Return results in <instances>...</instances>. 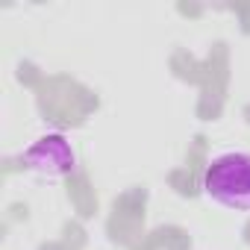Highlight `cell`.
<instances>
[{
	"instance_id": "1",
	"label": "cell",
	"mask_w": 250,
	"mask_h": 250,
	"mask_svg": "<svg viewBox=\"0 0 250 250\" xmlns=\"http://www.w3.org/2000/svg\"><path fill=\"white\" fill-rule=\"evenodd\" d=\"M203 191L235 212H250V153H221L203 171Z\"/></svg>"
},
{
	"instance_id": "2",
	"label": "cell",
	"mask_w": 250,
	"mask_h": 250,
	"mask_svg": "<svg viewBox=\"0 0 250 250\" xmlns=\"http://www.w3.org/2000/svg\"><path fill=\"white\" fill-rule=\"evenodd\" d=\"M74 150L68 145L65 136L59 133H50V136H42L27 153H24V165L30 171H39V174H47V177H65L74 171Z\"/></svg>"
}]
</instances>
